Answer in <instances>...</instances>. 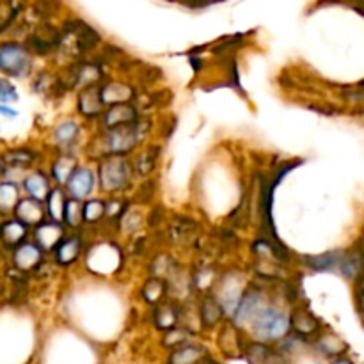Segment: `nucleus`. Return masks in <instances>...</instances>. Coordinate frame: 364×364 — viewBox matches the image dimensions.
I'll list each match as a JSON object with an SVG mask.
<instances>
[{
  "mask_svg": "<svg viewBox=\"0 0 364 364\" xmlns=\"http://www.w3.org/2000/svg\"><path fill=\"white\" fill-rule=\"evenodd\" d=\"M290 331V320L283 311L274 308H263L252 318V333L259 341H276L287 336Z\"/></svg>",
  "mask_w": 364,
  "mask_h": 364,
  "instance_id": "f257e3e1",
  "label": "nucleus"
},
{
  "mask_svg": "<svg viewBox=\"0 0 364 364\" xmlns=\"http://www.w3.org/2000/svg\"><path fill=\"white\" fill-rule=\"evenodd\" d=\"M32 66L31 53L18 43H2L0 45V71L9 77L21 78L28 75Z\"/></svg>",
  "mask_w": 364,
  "mask_h": 364,
  "instance_id": "f03ea898",
  "label": "nucleus"
},
{
  "mask_svg": "<svg viewBox=\"0 0 364 364\" xmlns=\"http://www.w3.org/2000/svg\"><path fill=\"white\" fill-rule=\"evenodd\" d=\"M130 181V164L123 156H109L100 166V183L105 192H116L124 188Z\"/></svg>",
  "mask_w": 364,
  "mask_h": 364,
  "instance_id": "7ed1b4c3",
  "label": "nucleus"
},
{
  "mask_svg": "<svg viewBox=\"0 0 364 364\" xmlns=\"http://www.w3.org/2000/svg\"><path fill=\"white\" fill-rule=\"evenodd\" d=\"M141 139V127L139 121L127 127H117L109 130L105 139V149L110 153V156H123L124 153L132 151L135 144Z\"/></svg>",
  "mask_w": 364,
  "mask_h": 364,
  "instance_id": "20e7f679",
  "label": "nucleus"
},
{
  "mask_svg": "<svg viewBox=\"0 0 364 364\" xmlns=\"http://www.w3.org/2000/svg\"><path fill=\"white\" fill-rule=\"evenodd\" d=\"M66 188L71 198L82 201L95 188V174L87 167H77L70 176V180L66 181Z\"/></svg>",
  "mask_w": 364,
  "mask_h": 364,
  "instance_id": "39448f33",
  "label": "nucleus"
},
{
  "mask_svg": "<svg viewBox=\"0 0 364 364\" xmlns=\"http://www.w3.org/2000/svg\"><path fill=\"white\" fill-rule=\"evenodd\" d=\"M60 43V36L59 32L55 31L53 27H41L39 31H36V34H32L28 38V46H31L34 52L38 53H48L52 50H55Z\"/></svg>",
  "mask_w": 364,
  "mask_h": 364,
  "instance_id": "423d86ee",
  "label": "nucleus"
},
{
  "mask_svg": "<svg viewBox=\"0 0 364 364\" xmlns=\"http://www.w3.org/2000/svg\"><path fill=\"white\" fill-rule=\"evenodd\" d=\"M64 31L71 32V34H77V45L82 52H87V50L95 48L100 41V36L95 28H91L89 25H85L84 21L71 20L64 25Z\"/></svg>",
  "mask_w": 364,
  "mask_h": 364,
  "instance_id": "0eeeda50",
  "label": "nucleus"
},
{
  "mask_svg": "<svg viewBox=\"0 0 364 364\" xmlns=\"http://www.w3.org/2000/svg\"><path fill=\"white\" fill-rule=\"evenodd\" d=\"M14 215H16L18 223H21L23 226H36L43 219V206L41 203L31 198L20 199L18 205L14 206Z\"/></svg>",
  "mask_w": 364,
  "mask_h": 364,
  "instance_id": "6e6552de",
  "label": "nucleus"
},
{
  "mask_svg": "<svg viewBox=\"0 0 364 364\" xmlns=\"http://www.w3.org/2000/svg\"><path fill=\"white\" fill-rule=\"evenodd\" d=\"M139 121L137 110L128 103H121V105H112L109 112L105 114V124L109 130L117 127H127V124H134Z\"/></svg>",
  "mask_w": 364,
  "mask_h": 364,
  "instance_id": "1a4fd4ad",
  "label": "nucleus"
},
{
  "mask_svg": "<svg viewBox=\"0 0 364 364\" xmlns=\"http://www.w3.org/2000/svg\"><path fill=\"white\" fill-rule=\"evenodd\" d=\"M135 91L127 84H119V82H112L109 85L100 87V98H102L103 105H121V103H128L134 98Z\"/></svg>",
  "mask_w": 364,
  "mask_h": 364,
  "instance_id": "9d476101",
  "label": "nucleus"
},
{
  "mask_svg": "<svg viewBox=\"0 0 364 364\" xmlns=\"http://www.w3.org/2000/svg\"><path fill=\"white\" fill-rule=\"evenodd\" d=\"M259 304H262V297L256 291H251V294H245L244 297L238 301L237 308H235V322L238 326H244L249 320L255 318L256 313L259 311Z\"/></svg>",
  "mask_w": 364,
  "mask_h": 364,
  "instance_id": "9b49d317",
  "label": "nucleus"
},
{
  "mask_svg": "<svg viewBox=\"0 0 364 364\" xmlns=\"http://www.w3.org/2000/svg\"><path fill=\"white\" fill-rule=\"evenodd\" d=\"M103 103L100 98V87L98 85H89L84 87V91L78 96V110L84 114L85 117H95L102 112Z\"/></svg>",
  "mask_w": 364,
  "mask_h": 364,
  "instance_id": "f8f14e48",
  "label": "nucleus"
},
{
  "mask_svg": "<svg viewBox=\"0 0 364 364\" xmlns=\"http://www.w3.org/2000/svg\"><path fill=\"white\" fill-rule=\"evenodd\" d=\"M63 226H59L57 223H45L39 224L36 228V242L39 244V247L43 249H52L59 245V242L63 240Z\"/></svg>",
  "mask_w": 364,
  "mask_h": 364,
  "instance_id": "ddd939ff",
  "label": "nucleus"
},
{
  "mask_svg": "<svg viewBox=\"0 0 364 364\" xmlns=\"http://www.w3.org/2000/svg\"><path fill=\"white\" fill-rule=\"evenodd\" d=\"M23 187L25 191H27V194L31 196V199H34V201H39V203L45 201L48 192L52 191L48 183V178H46L43 173L28 174L23 181Z\"/></svg>",
  "mask_w": 364,
  "mask_h": 364,
  "instance_id": "4468645a",
  "label": "nucleus"
},
{
  "mask_svg": "<svg viewBox=\"0 0 364 364\" xmlns=\"http://www.w3.org/2000/svg\"><path fill=\"white\" fill-rule=\"evenodd\" d=\"M41 262V249L38 245L23 244L14 252V265L20 270H32Z\"/></svg>",
  "mask_w": 364,
  "mask_h": 364,
  "instance_id": "2eb2a0df",
  "label": "nucleus"
},
{
  "mask_svg": "<svg viewBox=\"0 0 364 364\" xmlns=\"http://www.w3.org/2000/svg\"><path fill=\"white\" fill-rule=\"evenodd\" d=\"M290 326L294 327L295 333L301 334V336H309V334L318 331L320 323L309 311H306V309H297V311L291 315Z\"/></svg>",
  "mask_w": 364,
  "mask_h": 364,
  "instance_id": "dca6fc26",
  "label": "nucleus"
},
{
  "mask_svg": "<svg viewBox=\"0 0 364 364\" xmlns=\"http://www.w3.org/2000/svg\"><path fill=\"white\" fill-rule=\"evenodd\" d=\"M80 238L78 237H70V238H63L57 245V262L60 265H70L73 263L75 259L78 258L80 255Z\"/></svg>",
  "mask_w": 364,
  "mask_h": 364,
  "instance_id": "f3484780",
  "label": "nucleus"
},
{
  "mask_svg": "<svg viewBox=\"0 0 364 364\" xmlns=\"http://www.w3.org/2000/svg\"><path fill=\"white\" fill-rule=\"evenodd\" d=\"M343 255L341 252H326V255L318 256H309L306 258V263L311 267L316 272H327V270H333L336 267H340L343 263Z\"/></svg>",
  "mask_w": 364,
  "mask_h": 364,
  "instance_id": "a211bd4d",
  "label": "nucleus"
},
{
  "mask_svg": "<svg viewBox=\"0 0 364 364\" xmlns=\"http://www.w3.org/2000/svg\"><path fill=\"white\" fill-rule=\"evenodd\" d=\"M77 169V160L70 155H63L55 160L52 167V176L57 183L66 185V181L70 180V176L73 174V171Z\"/></svg>",
  "mask_w": 364,
  "mask_h": 364,
  "instance_id": "6ab92c4d",
  "label": "nucleus"
},
{
  "mask_svg": "<svg viewBox=\"0 0 364 364\" xmlns=\"http://www.w3.org/2000/svg\"><path fill=\"white\" fill-rule=\"evenodd\" d=\"M203 358H205V350L201 347L187 345L171 354L169 364H198Z\"/></svg>",
  "mask_w": 364,
  "mask_h": 364,
  "instance_id": "aec40b11",
  "label": "nucleus"
},
{
  "mask_svg": "<svg viewBox=\"0 0 364 364\" xmlns=\"http://www.w3.org/2000/svg\"><path fill=\"white\" fill-rule=\"evenodd\" d=\"M63 220L70 228H78L84 223V205L82 201L73 198H68L64 201V210H63Z\"/></svg>",
  "mask_w": 364,
  "mask_h": 364,
  "instance_id": "412c9836",
  "label": "nucleus"
},
{
  "mask_svg": "<svg viewBox=\"0 0 364 364\" xmlns=\"http://www.w3.org/2000/svg\"><path fill=\"white\" fill-rule=\"evenodd\" d=\"M178 316H180V311L174 308L173 304H164L160 308H156L155 311V323L159 329H176L178 326Z\"/></svg>",
  "mask_w": 364,
  "mask_h": 364,
  "instance_id": "4be33fe9",
  "label": "nucleus"
},
{
  "mask_svg": "<svg viewBox=\"0 0 364 364\" xmlns=\"http://www.w3.org/2000/svg\"><path fill=\"white\" fill-rule=\"evenodd\" d=\"M25 235H27V226H23L18 220H9V223H4L0 228V238H2L6 244L14 245L23 242Z\"/></svg>",
  "mask_w": 364,
  "mask_h": 364,
  "instance_id": "5701e85b",
  "label": "nucleus"
},
{
  "mask_svg": "<svg viewBox=\"0 0 364 364\" xmlns=\"http://www.w3.org/2000/svg\"><path fill=\"white\" fill-rule=\"evenodd\" d=\"M18 201H20V194H18L16 185L13 181H2L0 183V213L14 210Z\"/></svg>",
  "mask_w": 364,
  "mask_h": 364,
  "instance_id": "b1692460",
  "label": "nucleus"
},
{
  "mask_svg": "<svg viewBox=\"0 0 364 364\" xmlns=\"http://www.w3.org/2000/svg\"><path fill=\"white\" fill-rule=\"evenodd\" d=\"M223 318V308L215 299H206L201 308V320L206 327H213Z\"/></svg>",
  "mask_w": 364,
  "mask_h": 364,
  "instance_id": "393cba45",
  "label": "nucleus"
},
{
  "mask_svg": "<svg viewBox=\"0 0 364 364\" xmlns=\"http://www.w3.org/2000/svg\"><path fill=\"white\" fill-rule=\"evenodd\" d=\"M46 199H48V213L50 217H52L53 220H55L57 224L63 220V210H64V201H66V198H64L63 191L60 188H52V191L48 192V196H46Z\"/></svg>",
  "mask_w": 364,
  "mask_h": 364,
  "instance_id": "a878e982",
  "label": "nucleus"
},
{
  "mask_svg": "<svg viewBox=\"0 0 364 364\" xmlns=\"http://www.w3.org/2000/svg\"><path fill=\"white\" fill-rule=\"evenodd\" d=\"M274 359L272 350L263 343H252L247 348L249 364H269Z\"/></svg>",
  "mask_w": 364,
  "mask_h": 364,
  "instance_id": "bb28decb",
  "label": "nucleus"
},
{
  "mask_svg": "<svg viewBox=\"0 0 364 364\" xmlns=\"http://www.w3.org/2000/svg\"><path fill=\"white\" fill-rule=\"evenodd\" d=\"M102 78V71L98 66H92V64H84V66L78 68L77 71V84L89 87V85H95L96 82Z\"/></svg>",
  "mask_w": 364,
  "mask_h": 364,
  "instance_id": "cd10ccee",
  "label": "nucleus"
},
{
  "mask_svg": "<svg viewBox=\"0 0 364 364\" xmlns=\"http://www.w3.org/2000/svg\"><path fill=\"white\" fill-rule=\"evenodd\" d=\"M34 153L31 151H23V149H18V151H11L7 153L6 156H4V160H6V164H9L11 167H18V169H23V167H27L28 164H32V160H34Z\"/></svg>",
  "mask_w": 364,
  "mask_h": 364,
  "instance_id": "c85d7f7f",
  "label": "nucleus"
},
{
  "mask_svg": "<svg viewBox=\"0 0 364 364\" xmlns=\"http://www.w3.org/2000/svg\"><path fill=\"white\" fill-rule=\"evenodd\" d=\"M164 291H166V283H162V281L159 279H149L148 284L144 287V290H142V295H144L146 301L155 304V302H159L160 299H162Z\"/></svg>",
  "mask_w": 364,
  "mask_h": 364,
  "instance_id": "c756f323",
  "label": "nucleus"
},
{
  "mask_svg": "<svg viewBox=\"0 0 364 364\" xmlns=\"http://www.w3.org/2000/svg\"><path fill=\"white\" fill-rule=\"evenodd\" d=\"M78 135V127L73 123V121H68V123H63L55 130V139L60 144H70L77 139Z\"/></svg>",
  "mask_w": 364,
  "mask_h": 364,
  "instance_id": "7c9ffc66",
  "label": "nucleus"
},
{
  "mask_svg": "<svg viewBox=\"0 0 364 364\" xmlns=\"http://www.w3.org/2000/svg\"><path fill=\"white\" fill-rule=\"evenodd\" d=\"M103 215H105V205L102 201H98V199L84 205V220H87V223H96Z\"/></svg>",
  "mask_w": 364,
  "mask_h": 364,
  "instance_id": "2f4dec72",
  "label": "nucleus"
},
{
  "mask_svg": "<svg viewBox=\"0 0 364 364\" xmlns=\"http://www.w3.org/2000/svg\"><path fill=\"white\" fill-rule=\"evenodd\" d=\"M318 345L327 355H340L341 352L347 350V345H345L343 341H341L340 338H336V336L323 338V340H320Z\"/></svg>",
  "mask_w": 364,
  "mask_h": 364,
  "instance_id": "473e14b6",
  "label": "nucleus"
},
{
  "mask_svg": "<svg viewBox=\"0 0 364 364\" xmlns=\"http://www.w3.org/2000/svg\"><path fill=\"white\" fill-rule=\"evenodd\" d=\"M18 100V91L14 89V85H11L6 78L0 77V102L9 103L16 102Z\"/></svg>",
  "mask_w": 364,
  "mask_h": 364,
  "instance_id": "72a5a7b5",
  "label": "nucleus"
},
{
  "mask_svg": "<svg viewBox=\"0 0 364 364\" xmlns=\"http://www.w3.org/2000/svg\"><path fill=\"white\" fill-rule=\"evenodd\" d=\"M57 7H59V0H38V2H36V11H38L39 14H43V16L52 14Z\"/></svg>",
  "mask_w": 364,
  "mask_h": 364,
  "instance_id": "f704fd0d",
  "label": "nucleus"
},
{
  "mask_svg": "<svg viewBox=\"0 0 364 364\" xmlns=\"http://www.w3.org/2000/svg\"><path fill=\"white\" fill-rule=\"evenodd\" d=\"M123 208H124V205L121 201H110L109 205L105 206V213H107V215H110V217L119 215V213L123 212Z\"/></svg>",
  "mask_w": 364,
  "mask_h": 364,
  "instance_id": "c9c22d12",
  "label": "nucleus"
},
{
  "mask_svg": "<svg viewBox=\"0 0 364 364\" xmlns=\"http://www.w3.org/2000/svg\"><path fill=\"white\" fill-rule=\"evenodd\" d=\"M0 114L6 117H16L18 112L14 109H11V107H6V105H0Z\"/></svg>",
  "mask_w": 364,
  "mask_h": 364,
  "instance_id": "e433bc0d",
  "label": "nucleus"
},
{
  "mask_svg": "<svg viewBox=\"0 0 364 364\" xmlns=\"http://www.w3.org/2000/svg\"><path fill=\"white\" fill-rule=\"evenodd\" d=\"M187 2H188V6H192V7H201V6H205L208 0H187Z\"/></svg>",
  "mask_w": 364,
  "mask_h": 364,
  "instance_id": "4c0bfd02",
  "label": "nucleus"
},
{
  "mask_svg": "<svg viewBox=\"0 0 364 364\" xmlns=\"http://www.w3.org/2000/svg\"><path fill=\"white\" fill-rule=\"evenodd\" d=\"M333 364H354V363L348 361V359H336V361H333Z\"/></svg>",
  "mask_w": 364,
  "mask_h": 364,
  "instance_id": "58836bf2",
  "label": "nucleus"
},
{
  "mask_svg": "<svg viewBox=\"0 0 364 364\" xmlns=\"http://www.w3.org/2000/svg\"><path fill=\"white\" fill-rule=\"evenodd\" d=\"M2 173H4V164L0 162V174H2Z\"/></svg>",
  "mask_w": 364,
  "mask_h": 364,
  "instance_id": "ea45409f",
  "label": "nucleus"
}]
</instances>
